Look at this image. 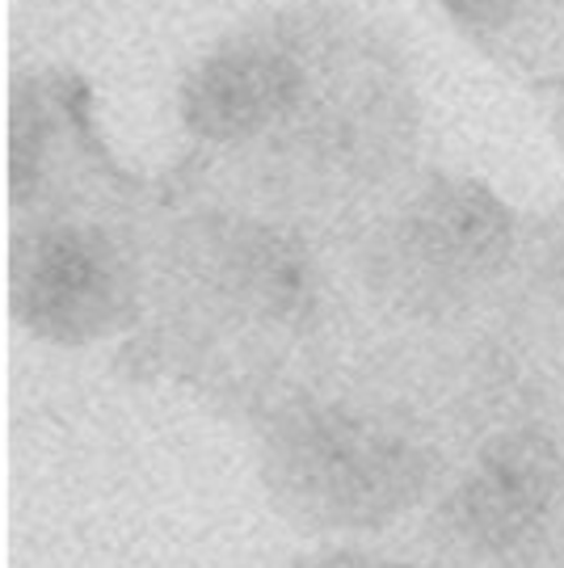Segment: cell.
<instances>
[{
	"instance_id": "cell-4",
	"label": "cell",
	"mask_w": 564,
	"mask_h": 568,
	"mask_svg": "<svg viewBox=\"0 0 564 568\" xmlns=\"http://www.w3.org/2000/svg\"><path fill=\"white\" fill-rule=\"evenodd\" d=\"M476 438L455 375L333 342L253 417V467L295 530L375 535L430 509Z\"/></svg>"
},
{
	"instance_id": "cell-5",
	"label": "cell",
	"mask_w": 564,
	"mask_h": 568,
	"mask_svg": "<svg viewBox=\"0 0 564 568\" xmlns=\"http://www.w3.org/2000/svg\"><path fill=\"white\" fill-rule=\"evenodd\" d=\"M523 220L489 182L417 169L329 248L338 342L460 379L502 300Z\"/></svg>"
},
{
	"instance_id": "cell-7",
	"label": "cell",
	"mask_w": 564,
	"mask_h": 568,
	"mask_svg": "<svg viewBox=\"0 0 564 568\" xmlns=\"http://www.w3.org/2000/svg\"><path fill=\"white\" fill-rule=\"evenodd\" d=\"M476 434L540 426L564 434V199L523 224L518 257L460 371Z\"/></svg>"
},
{
	"instance_id": "cell-10",
	"label": "cell",
	"mask_w": 564,
	"mask_h": 568,
	"mask_svg": "<svg viewBox=\"0 0 564 568\" xmlns=\"http://www.w3.org/2000/svg\"><path fill=\"white\" fill-rule=\"evenodd\" d=\"M531 93H535V102L544 110L547 135H552V143H556V152H561V161H564V72L535 81Z\"/></svg>"
},
{
	"instance_id": "cell-2",
	"label": "cell",
	"mask_w": 564,
	"mask_h": 568,
	"mask_svg": "<svg viewBox=\"0 0 564 568\" xmlns=\"http://www.w3.org/2000/svg\"><path fill=\"white\" fill-rule=\"evenodd\" d=\"M333 342L338 291L321 241L164 178L131 333L135 371L253 422Z\"/></svg>"
},
{
	"instance_id": "cell-6",
	"label": "cell",
	"mask_w": 564,
	"mask_h": 568,
	"mask_svg": "<svg viewBox=\"0 0 564 568\" xmlns=\"http://www.w3.org/2000/svg\"><path fill=\"white\" fill-rule=\"evenodd\" d=\"M422 568H564V434L484 429L430 501Z\"/></svg>"
},
{
	"instance_id": "cell-1",
	"label": "cell",
	"mask_w": 564,
	"mask_h": 568,
	"mask_svg": "<svg viewBox=\"0 0 564 568\" xmlns=\"http://www.w3.org/2000/svg\"><path fill=\"white\" fill-rule=\"evenodd\" d=\"M169 173L333 244L422 169L425 98L396 30L333 0L244 18L178 89Z\"/></svg>"
},
{
	"instance_id": "cell-8",
	"label": "cell",
	"mask_w": 564,
	"mask_h": 568,
	"mask_svg": "<svg viewBox=\"0 0 564 568\" xmlns=\"http://www.w3.org/2000/svg\"><path fill=\"white\" fill-rule=\"evenodd\" d=\"M439 9L505 77L535 84L564 72V0H439Z\"/></svg>"
},
{
	"instance_id": "cell-3",
	"label": "cell",
	"mask_w": 564,
	"mask_h": 568,
	"mask_svg": "<svg viewBox=\"0 0 564 568\" xmlns=\"http://www.w3.org/2000/svg\"><path fill=\"white\" fill-rule=\"evenodd\" d=\"M164 182L105 143L93 89L68 68L13 77L9 93V316L42 345L131 337Z\"/></svg>"
},
{
	"instance_id": "cell-9",
	"label": "cell",
	"mask_w": 564,
	"mask_h": 568,
	"mask_svg": "<svg viewBox=\"0 0 564 568\" xmlns=\"http://www.w3.org/2000/svg\"><path fill=\"white\" fill-rule=\"evenodd\" d=\"M282 568H422L409 565V560H392V556H380V551H363V548H312L286 560Z\"/></svg>"
}]
</instances>
